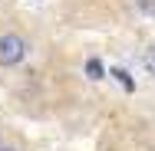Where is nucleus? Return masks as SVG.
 <instances>
[{
    "mask_svg": "<svg viewBox=\"0 0 155 151\" xmlns=\"http://www.w3.org/2000/svg\"><path fill=\"white\" fill-rule=\"evenodd\" d=\"M30 56V43L20 36V33H0V66L3 69H13Z\"/></svg>",
    "mask_w": 155,
    "mask_h": 151,
    "instance_id": "1",
    "label": "nucleus"
},
{
    "mask_svg": "<svg viewBox=\"0 0 155 151\" xmlns=\"http://www.w3.org/2000/svg\"><path fill=\"white\" fill-rule=\"evenodd\" d=\"M139 62H142V69H145L149 76H155V43H149V46L142 49V56H139Z\"/></svg>",
    "mask_w": 155,
    "mask_h": 151,
    "instance_id": "2",
    "label": "nucleus"
},
{
    "mask_svg": "<svg viewBox=\"0 0 155 151\" xmlns=\"http://www.w3.org/2000/svg\"><path fill=\"white\" fill-rule=\"evenodd\" d=\"M86 76L99 82V79L106 76V69H102V62H99V59H86Z\"/></svg>",
    "mask_w": 155,
    "mask_h": 151,
    "instance_id": "3",
    "label": "nucleus"
},
{
    "mask_svg": "<svg viewBox=\"0 0 155 151\" xmlns=\"http://www.w3.org/2000/svg\"><path fill=\"white\" fill-rule=\"evenodd\" d=\"M109 76H116V79H119V82H122V86H125V89H129V92L135 89V82L129 79V72H125V69H109Z\"/></svg>",
    "mask_w": 155,
    "mask_h": 151,
    "instance_id": "4",
    "label": "nucleus"
},
{
    "mask_svg": "<svg viewBox=\"0 0 155 151\" xmlns=\"http://www.w3.org/2000/svg\"><path fill=\"white\" fill-rule=\"evenodd\" d=\"M135 7H139V13H145V17L155 20V0H135Z\"/></svg>",
    "mask_w": 155,
    "mask_h": 151,
    "instance_id": "5",
    "label": "nucleus"
},
{
    "mask_svg": "<svg viewBox=\"0 0 155 151\" xmlns=\"http://www.w3.org/2000/svg\"><path fill=\"white\" fill-rule=\"evenodd\" d=\"M0 151H20L17 145H0Z\"/></svg>",
    "mask_w": 155,
    "mask_h": 151,
    "instance_id": "6",
    "label": "nucleus"
}]
</instances>
